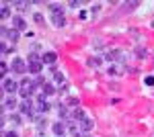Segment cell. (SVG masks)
I'll use <instances>...</instances> for the list:
<instances>
[{
	"mask_svg": "<svg viewBox=\"0 0 154 137\" xmlns=\"http://www.w3.org/2000/svg\"><path fill=\"white\" fill-rule=\"evenodd\" d=\"M19 113L33 117V103H31V98H27V100H23V103L19 104Z\"/></svg>",
	"mask_w": 154,
	"mask_h": 137,
	"instance_id": "obj_3",
	"label": "cell"
},
{
	"mask_svg": "<svg viewBox=\"0 0 154 137\" xmlns=\"http://www.w3.org/2000/svg\"><path fill=\"white\" fill-rule=\"evenodd\" d=\"M19 104H17V98L14 96H8V98H4V103H2V109L4 111H14Z\"/></svg>",
	"mask_w": 154,
	"mask_h": 137,
	"instance_id": "obj_6",
	"label": "cell"
},
{
	"mask_svg": "<svg viewBox=\"0 0 154 137\" xmlns=\"http://www.w3.org/2000/svg\"><path fill=\"white\" fill-rule=\"evenodd\" d=\"M136 6H140V2H136V0H131V2H125V4H123L125 10H134Z\"/></svg>",
	"mask_w": 154,
	"mask_h": 137,
	"instance_id": "obj_22",
	"label": "cell"
},
{
	"mask_svg": "<svg viewBox=\"0 0 154 137\" xmlns=\"http://www.w3.org/2000/svg\"><path fill=\"white\" fill-rule=\"evenodd\" d=\"M68 104L74 106V109H78V106H80V100H78L76 96H70V98H68Z\"/></svg>",
	"mask_w": 154,
	"mask_h": 137,
	"instance_id": "obj_23",
	"label": "cell"
},
{
	"mask_svg": "<svg viewBox=\"0 0 154 137\" xmlns=\"http://www.w3.org/2000/svg\"><path fill=\"white\" fill-rule=\"evenodd\" d=\"M58 115H60V119H66V117H68V109H66V104H60Z\"/></svg>",
	"mask_w": 154,
	"mask_h": 137,
	"instance_id": "obj_20",
	"label": "cell"
},
{
	"mask_svg": "<svg viewBox=\"0 0 154 137\" xmlns=\"http://www.w3.org/2000/svg\"><path fill=\"white\" fill-rule=\"evenodd\" d=\"M4 137H19V135H17L14 131H6V133H4Z\"/></svg>",
	"mask_w": 154,
	"mask_h": 137,
	"instance_id": "obj_32",
	"label": "cell"
},
{
	"mask_svg": "<svg viewBox=\"0 0 154 137\" xmlns=\"http://www.w3.org/2000/svg\"><path fill=\"white\" fill-rule=\"evenodd\" d=\"M2 90L6 92V94H14V92H19L21 90V84H19V82L17 80H12V78H4V80H2Z\"/></svg>",
	"mask_w": 154,
	"mask_h": 137,
	"instance_id": "obj_1",
	"label": "cell"
},
{
	"mask_svg": "<svg viewBox=\"0 0 154 137\" xmlns=\"http://www.w3.org/2000/svg\"><path fill=\"white\" fill-rule=\"evenodd\" d=\"M51 23L56 25V27H64L66 19H64V14H51Z\"/></svg>",
	"mask_w": 154,
	"mask_h": 137,
	"instance_id": "obj_11",
	"label": "cell"
},
{
	"mask_svg": "<svg viewBox=\"0 0 154 137\" xmlns=\"http://www.w3.org/2000/svg\"><path fill=\"white\" fill-rule=\"evenodd\" d=\"M54 80L58 82V84H62V82L66 80V78H64V74H62V72H56V74H54Z\"/></svg>",
	"mask_w": 154,
	"mask_h": 137,
	"instance_id": "obj_26",
	"label": "cell"
},
{
	"mask_svg": "<svg viewBox=\"0 0 154 137\" xmlns=\"http://www.w3.org/2000/svg\"><path fill=\"white\" fill-rule=\"evenodd\" d=\"M103 45H105V41H103V39H95V41H93V47H95V49H101Z\"/></svg>",
	"mask_w": 154,
	"mask_h": 137,
	"instance_id": "obj_27",
	"label": "cell"
},
{
	"mask_svg": "<svg viewBox=\"0 0 154 137\" xmlns=\"http://www.w3.org/2000/svg\"><path fill=\"white\" fill-rule=\"evenodd\" d=\"M33 21H35V23H39V25H43V23H45L43 14H39V12H35V14H33Z\"/></svg>",
	"mask_w": 154,
	"mask_h": 137,
	"instance_id": "obj_25",
	"label": "cell"
},
{
	"mask_svg": "<svg viewBox=\"0 0 154 137\" xmlns=\"http://www.w3.org/2000/svg\"><path fill=\"white\" fill-rule=\"evenodd\" d=\"M0 72H2V76L8 74V66H6V61H0Z\"/></svg>",
	"mask_w": 154,
	"mask_h": 137,
	"instance_id": "obj_28",
	"label": "cell"
},
{
	"mask_svg": "<svg viewBox=\"0 0 154 137\" xmlns=\"http://www.w3.org/2000/svg\"><path fill=\"white\" fill-rule=\"evenodd\" d=\"M51 131H54L56 137H64L66 135V123H62V121H60V123H54V125H51Z\"/></svg>",
	"mask_w": 154,
	"mask_h": 137,
	"instance_id": "obj_5",
	"label": "cell"
},
{
	"mask_svg": "<svg viewBox=\"0 0 154 137\" xmlns=\"http://www.w3.org/2000/svg\"><path fill=\"white\" fill-rule=\"evenodd\" d=\"M76 6H80V2L78 0H70V8H76Z\"/></svg>",
	"mask_w": 154,
	"mask_h": 137,
	"instance_id": "obj_31",
	"label": "cell"
},
{
	"mask_svg": "<svg viewBox=\"0 0 154 137\" xmlns=\"http://www.w3.org/2000/svg\"><path fill=\"white\" fill-rule=\"evenodd\" d=\"M78 125H80V131H82V133H88V131L95 127V123H93V119H88V117H86V119H84V121H80Z\"/></svg>",
	"mask_w": 154,
	"mask_h": 137,
	"instance_id": "obj_7",
	"label": "cell"
},
{
	"mask_svg": "<svg viewBox=\"0 0 154 137\" xmlns=\"http://www.w3.org/2000/svg\"><path fill=\"white\" fill-rule=\"evenodd\" d=\"M72 117H74V121H76V123H80V121H84V119H86V115H84V111L80 109V106H78V109H74Z\"/></svg>",
	"mask_w": 154,
	"mask_h": 137,
	"instance_id": "obj_10",
	"label": "cell"
},
{
	"mask_svg": "<svg viewBox=\"0 0 154 137\" xmlns=\"http://www.w3.org/2000/svg\"><path fill=\"white\" fill-rule=\"evenodd\" d=\"M49 12L51 14H62V6L60 4H49Z\"/></svg>",
	"mask_w": 154,
	"mask_h": 137,
	"instance_id": "obj_21",
	"label": "cell"
},
{
	"mask_svg": "<svg viewBox=\"0 0 154 137\" xmlns=\"http://www.w3.org/2000/svg\"><path fill=\"white\" fill-rule=\"evenodd\" d=\"M0 14H2V19H12L11 6H8V4H2V10H0Z\"/></svg>",
	"mask_w": 154,
	"mask_h": 137,
	"instance_id": "obj_15",
	"label": "cell"
},
{
	"mask_svg": "<svg viewBox=\"0 0 154 137\" xmlns=\"http://www.w3.org/2000/svg\"><path fill=\"white\" fill-rule=\"evenodd\" d=\"M33 90H35V86H29V88H21V96H23L25 100H27V98H29V96H31V94H33Z\"/></svg>",
	"mask_w": 154,
	"mask_h": 137,
	"instance_id": "obj_14",
	"label": "cell"
},
{
	"mask_svg": "<svg viewBox=\"0 0 154 137\" xmlns=\"http://www.w3.org/2000/svg\"><path fill=\"white\" fill-rule=\"evenodd\" d=\"M107 74H109V76H115V74H117V72H115V68H113V66H111V68H109V72H107Z\"/></svg>",
	"mask_w": 154,
	"mask_h": 137,
	"instance_id": "obj_33",
	"label": "cell"
},
{
	"mask_svg": "<svg viewBox=\"0 0 154 137\" xmlns=\"http://www.w3.org/2000/svg\"><path fill=\"white\" fill-rule=\"evenodd\" d=\"M12 6H14V8H19V10H27V8H29V2H19V0H14V2H12Z\"/></svg>",
	"mask_w": 154,
	"mask_h": 137,
	"instance_id": "obj_18",
	"label": "cell"
},
{
	"mask_svg": "<svg viewBox=\"0 0 154 137\" xmlns=\"http://www.w3.org/2000/svg\"><path fill=\"white\" fill-rule=\"evenodd\" d=\"M101 10V4H95V6H93V8H91V12H93V14H97V12Z\"/></svg>",
	"mask_w": 154,
	"mask_h": 137,
	"instance_id": "obj_30",
	"label": "cell"
},
{
	"mask_svg": "<svg viewBox=\"0 0 154 137\" xmlns=\"http://www.w3.org/2000/svg\"><path fill=\"white\" fill-rule=\"evenodd\" d=\"M41 57H43V64H49V66H54V64H56V59H58V55H56L54 51H45Z\"/></svg>",
	"mask_w": 154,
	"mask_h": 137,
	"instance_id": "obj_9",
	"label": "cell"
},
{
	"mask_svg": "<svg viewBox=\"0 0 154 137\" xmlns=\"http://www.w3.org/2000/svg\"><path fill=\"white\" fill-rule=\"evenodd\" d=\"M144 82H146V86H154V76H148Z\"/></svg>",
	"mask_w": 154,
	"mask_h": 137,
	"instance_id": "obj_29",
	"label": "cell"
},
{
	"mask_svg": "<svg viewBox=\"0 0 154 137\" xmlns=\"http://www.w3.org/2000/svg\"><path fill=\"white\" fill-rule=\"evenodd\" d=\"M6 39L14 43V41H19V39H21V33H19V31H14V29H8V33H6Z\"/></svg>",
	"mask_w": 154,
	"mask_h": 137,
	"instance_id": "obj_13",
	"label": "cell"
},
{
	"mask_svg": "<svg viewBox=\"0 0 154 137\" xmlns=\"http://www.w3.org/2000/svg\"><path fill=\"white\" fill-rule=\"evenodd\" d=\"M11 123H12V125H21V115L12 113L11 115Z\"/></svg>",
	"mask_w": 154,
	"mask_h": 137,
	"instance_id": "obj_24",
	"label": "cell"
},
{
	"mask_svg": "<svg viewBox=\"0 0 154 137\" xmlns=\"http://www.w3.org/2000/svg\"><path fill=\"white\" fill-rule=\"evenodd\" d=\"M41 66H43V64H29V72H31V74H39V72H41Z\"/></svg>",
	"mask_w": 154,
	"mask_h": 137,
	"instance_id": "obj_19",
	"label": "cell"
},
{
	"mask_svg": "<svg viewBox=\"0 0 154 137\" xmlns=\"http://www.w3.org/2000/svg\"><path fill=\"white\" fill-rule=\"evenodd\" d=\"M11 23H12V29H14V31H19V33H21L25 27H27L25 19H23V16H19V14H14V16H12V19H11Z\"/></svg>",
	"mask_w": 154,
	"mask_h": 137,
	"instance_id": "obj_4",
	"label": "cell"
},
{
	"mask_svg": "<svg viewBox=\"0 0 154 137\" xmlns=\"http://www.w3.org/2000/svg\"><path fill=\"white\" fill-rule=\"evenodd\" d=\"M41 92H43L45 96H49V94H54V92H58V90L54 88V84H45V86L41 88Z\"/></svg>",
	"mask_w": 154,
	"mask_h": 137,
	"instance_id": "obj_17",
	"label": "cell"
},
{
	"mask_svg": "<svg viewBox=\"0 0 154 137\" xmlns=\"http://www.w3.org/2000/svg\"><path fill=\"white\" fill-rule=\"evenodd\" d=\"M136 57H138V59H146V57H148V49L144 45H138L136 47Z\"/></svg>",
	"mask_w": 154,
	"mask_h": 137,
	"instance_id": "obj_12",
	"label": "cell"
},
{
	"mask_svg": "<svg viewBox=\"0 0 154 137\" xmlns=\"http://www.w3.org/2000/svg\"><path fill=\"white\" fill-rule=\"evenodd\" d=\"M101 61H103V57L93 55L91 59H88V66H91V68H99V66H101Z\"/></svg>",
	"mask_w": 154,
	"mask_h": 137,
	"instance_id": "obj_16",
	"label": "cell"
},
{
	"mask_svg": "<svg viewBox=\"0 0 154 137\" xmlns=\"http://www.w3.org/2000/svg\"><path fill=\"white\" fill-rule=\"evenodd\" d=\"M11 70L12 74H25L27 70H29V66L25 64L21 57H12V64H11Z\"/></svg>",
	"mask_w": 154,
	"mask_h": 137,
	"instance_id": "obj_2",
	"label": "cell"
},
{
	"mask_svg": "<svg viewBox=\"0 0 154 137\" xmlns=\"http://www.w3.org/2000/svg\"><path fill=\"white\" fill-rule=\"evenodd\" d=\"M119 57H121V51H119V49H109V51L105 53L107 61H117Z\"/></svg>",
	"mask_w": 154,
	"mask_h": 137,
	"instance_id": "obj_8",
	"label": "cell"
}]
</instances>
